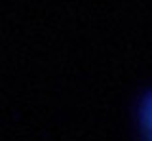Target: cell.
Here are the masks:
<instances>
[{
	"instance_id": "cell-1",
	"label": "cell",
	"mask_w": 152,
	"mask_h": 141,
	"mask_svg": "<svg viewBox=\"0 0 152 141\" xmlns=\"http://www.w3.org/2000/svg\"><path fill=\"white\" fill-rule=\"evenodd\" d=\"M137 128L141 141H152V88L141 93L137 103Z\"/></svg>"
}]
</instances>
